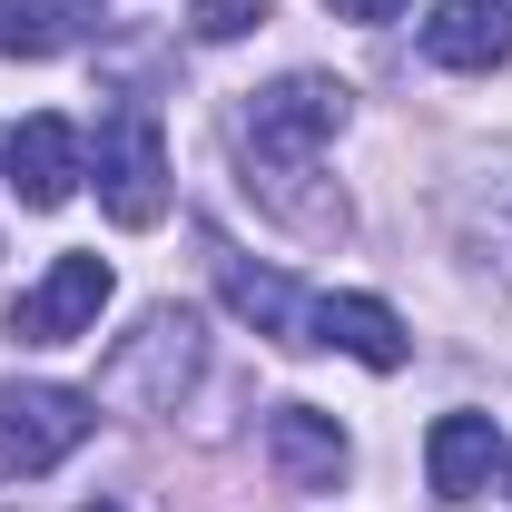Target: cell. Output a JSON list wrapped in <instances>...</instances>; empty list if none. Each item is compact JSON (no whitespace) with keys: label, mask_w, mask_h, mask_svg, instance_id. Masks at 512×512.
<instances>
[{"label":"cell","mask_w":512,"mask_h":512,"mask_svg":"<svg viewBox=\"0 0 512 512\" xmlns=\"http://www.w3.org/2000/svg\"><path fill=\"white\" fill-rule=\"evenodd\" d=\"M266 463H276L286 493H325V483L345 473V424L316 414V404H276V414H266Z\"/></svg>","instance_id":"ba28073f"},{"label":"cell","mask_w":512,"mask_h":512,"mask_svg":"<svg viewBox=\"0 0 512 512\" xmlns=\"http://www.w3.org/2000/svg\"><path fill=\"white\" fill-rule=\"evenodd\" d=\"M345 128V79H276L237 109V148H247V197H266V217H286L296 237H335L345 227V197L335 188H306L325 158V138Z\"/></svg>","instance_id":"6da1fadb"},{"label":"cell","mask_w":512,"mask_h":512,"mask_svg":"<svg viewBox=\"0 0 512 512\" xmlns=\"http://www.w3.org/2000/svg\"><path fill=\"white\" fill-rule=\"evenodd\" d=\"M99 207L119 227H158L168 217V148H158V119L148 109H119L99 128Z\"/></svg>","instance_id":"277c9868"},{"label":"cell","mask_w":512,"mask_h":512,"mask_svg":"<svg viewBox=\"0 0 512 512\" xmlns=\"http://www.w3.org/2000/svg\"><path fill=\"white\" fill-rule=\"evenodd\" d=\"M197 365H207V325H197L188 306H148V316L109 345L99 404H119V414H178V394L197 384Z\"/></svg>","instance_id":"7a4b0ae2"},{"label":"cell","mask_w":512,"mask_h":512,"mask_svg":"<svg viewBox=\"0 0 512 512\" xmlns=\"http://www.w3.org/2000/svg\"><path fill=\"white\" fill-rule=\"evenodd\" d=\"M207 256H217V296H227V306H237L256 335H276V345H306V296H296L276 266H247L237 247H207Z\"/></svg>","instance_id":"8fae6325"},{"label":"cell","mask_w":512,"mask_h":512,"mask_svg":"<svg viewBox=\"0 0 512 512\" xmlns=\"http://www.w3.org/2000/svg\"><path fill=\"white\" fill-rule=\"evenodd\" d=\"M493 463H503L493 414H434V434H424V473H434V493H444V503L493 493Z\"/></svg>","instance_id":"9c48e42d"},{"label":"cell","mask_w":512,"mask_h":512,"mask_svg":"<svg viewBox=\"0 0 512 512\" xmlns=\"http://www.w3.org/2000/svg\"><path fill=\"white\" fill-rule=\"evenodd\" d=\"M89 424H99V394L79 384H0V483L60 473L89 444Z\"/></svg>","instance_id":"3957f363"},{"label":"cell","mask_w":512,"mask_h":512,"mask_svg":"<svg viewBox=\"0 0 512 512\" xmlns=\"http://www.w3.org/2000/svg\"><path fill=\"white\" fill-rule=\"evenodd\" d=\"M79 512H119V503H79Z\"/></svg>","instance_id":"2e32d148"},{"label":"cell","mask_w":512,"mask_h":512,"mask_svg":"<svg viewBox=\"0 0 512 512\" xmlns=\"http://www.w3.org/2000/svg\"><path fill=\"white\" fill-rule=\"evenodd\" d=\"M266 20V0H197V40H247Z\"/></svg>","instance_id":"4fadbf2b"},{"label":"cell","mask_w":512,"mask_h":512,"mask_svg":"<svg viewBox=\"0 0 512 512\" xmlns=\"http://www.w3.org/2000/svg\"><path fill=\"white\" fill-rule=\"evenodd\" d=\"M79 40V0H0V50H69Z\"/></svg>","instance_id":"7c38bea8"},{"label":"cell","mask_w":512,"mask_h":512,"mask_svg":"<svg viewBox=\"0 0 512 512\" xmlns=\"http://www.w3.org/2000/svg\"><path fill=\"white\" fill-rule=\"evenodd\" d=\"M325 10H335V20H394L404 0H325Z\"/></svg>","instance_id":"9a60e30c"},{"label":"cell","mask_w":512,"mask_h":512,"mask_svg":"<svg viewBox=\"0 0 512 512\" xmlns=\"http://www.w3.org/2000/svg\"><path fill=\"white\" fill-rule=\"evenodd\" d=\"M306 345H335V355H355V365H375V375H394V365L414 355V335H404V316H394L384 296H316V306H306Z\"/></svg>","instance_id":"52a82bcc"},{"label":"cell","mask_w":512,"mask_h":512,"mask_svg":"<svg viewBox=\"0 0 512 512\" xmlns=\"http://www.w3.org/2000/svg\"><path fill=\"white\" fill-rule=\"evenodd\" d=\"M99 306H109V256H50V276L20 286L10 335H20V345H79V335L99 325Z\"/></svg>","instance_id":"5b68a950"},{"label":"cell","mask_w":512,"mask_h":512,"mask_svg":"<svg viewBox=\"0 0 512 512\" xmlns=\"http://www.w3.org/2000/svg\"><path fill=\"white\" fill-rule=\"evenodd\" d=\"M0 168H10V197H20V207H40V217H50V207H69V197H79L89 148H79V128H69V119H50V109H40V119H20L10 138H0Z\"/></svg>","instance_id":"8992f818"},{"label":"cell","mask_w":512,"mask_h":512,"mask_svg":"<svg viewBox=\"0 0 512 512\" xmlns=\"http://www.w3.org/2000/svg\"><path fill=\"white\" fill-rule=\"evenodd\" d=\"M473 217H493V256L512 266V178H493V197H473Z\"/></svg>","instance_id":"5bb4252c"},{"label":"cell","mask_w":512,"mask_h":512,"mask_svg":"<svg viewBox=\"0 0 512 512\" xmlns=\"http://www.w3.org/2000/svg\"><path fill=\"white\" fill-rule=\"evenodd\" d=\"M503 483H512V453H503Z\"/></svg>","instance_id":"e0dca14e"},{"label":"cell","mask_w":512,"mask_h":512,"mask_svg":"<svg viewBox=\"0 0 512 512\" xmlns=\"http://www.w3.org/2000/svg\"><path fill=\"white\" fill-rule=\"evenodd\" d=\"M424 60L434 69H503L512 60V0H444L424 20Z\"/></svg>","instance_id":"30bf717a"}]
</instances>
